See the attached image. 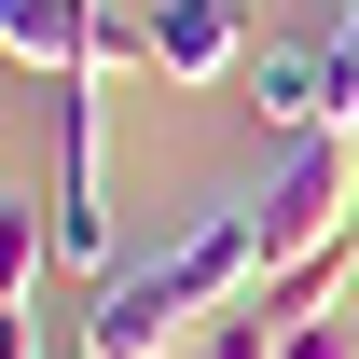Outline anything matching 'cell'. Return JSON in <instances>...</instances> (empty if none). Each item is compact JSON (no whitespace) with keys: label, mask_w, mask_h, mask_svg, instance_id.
<instances>
[{"label":"cell","mask_w":359,"mask_h":359,"mask_svg":"<svg viewBox=\"0 0 359 359\" xmlns=\"http://www.w3.org/2000/svg\"><path fill=\"white\" fill-rule=\"evenodd\" d=\"M249 111H263V138H332V111H346V83H332V42H249Z\"/></svg>","instance_id":"277c9868"},{"label":"cell","mask_w":359,"mask_h":359,"mask_svg":"<svg viewBox=\"0 0 359 359\" xmlns=\"http://www.w3.org/2000/svg\"><path fill=\"white\" fill-rule=\"evenodd\" d=\"M249 69V0H152V83L208 97Z\"/></svg>","instance_id":"3957f363"},{"label":"cell","mask_w":359,"mask_h":359,"mask_svg":"<svg viewBox=\"0 0 359 359\" xmlns=\"http://www.w3.org/2000/svg\"><path fill=\"white\" fill-rule=\"evenodd\" d=\"M249 235H263V263H304V249L359 235V166H346V138H276L263 194H249Z\"/></svg>","instance_id":"7a4b0ae2"},{"label":"cell","mask_w":359,"mask_h":359,"mask_svg":"<svg viewBox=\"0 0 359 359\" xmlns=\"http://www.w3.org/2000/svg\"><path fill=\"white\" fill-rule=\"evenodd\" d=\"M0 359H42V332H28V304H0Z\"/></svg>","instance_id":"9c48e42d"},{"label":"cell","mask_w":359,"mask_h":359,"mask_svg":"<svg viewBox=\"0 0 359 359\" xmlns=\"http://www.w3.org/2000/svg\"><path fill=\"white\" fill-rule=\"evenodd\" d=\"M276 359H359V318H304V332H276Z\"/></svg>","instance_id":"ba28073f"},{"label":"cell","mask_w":359,"mask_h":359,"mask_svg":"<svg viewBox=\"0 0 359 359\" xmlns=\"http://www.w3.org/2000/svg\"><path fill=\"white\" fill-rule=\"evenodd\" d=\"M346 318H359V304H346Z\"/></svg>","instance_id":"8fae6325"},{"label":"cell","mask_w":359,"mask_h":359,"mask_svg":"<svg viewBox=\"0 0 359 359\" xmlns=\"http://www.w3.org/2000/svg\"><path fill=\"white\" fill-rule=\"evenodd\" d=\"M249 290H263V235H249V208H194L152 263H125V276L83 290L69 359H180L222 304H249Z\"/></svg>","instance_id":"6da1fadb"},{"label":"cell","mask_w":359,"mask_h":359,"mask_svg":"<svg viewBox=\"0 0 359 359\" xmlns=\"http://www.w3.org/2000/svg\"><path fill=\"white\" fill-rule=\"evenodd\" d=\"M180 359H276V318H249V304H222L208 318V332H194V346Z\"/></svg>","instance_id":"52a82bcc"},{"label":"cell","mask_w":359,"mask_h":359,"mask_svg":"<svg viewBox=\"0 0 359 359\" xmlns=\"http://www.w3.org/2000/svg\"><path fill=\"white\" fill-rule=\"evenodd\" d=\"M332 138H346V166H359V97H346V125H332Z\"/></svg>","instance_id":"30bf717a"},{"label":"cell","mask_w":359,"mask_h":359,"mask_svg":"<svg viewBox=\"0 0 359 359\" xmlns=\"http://www.w3.org/2000/svg\"><path fill=\"white\" fill-rule=\"evenodd\" d=\"M0 55L42 69V83H83L97 69V0H0Z\"/></svg>","instance_id":"5b68a950"},{"label":"cell","mask_w":359,"mask_h":359,"mask_svg":"<svg viewBox=\"0 0 359 359\" xmlns=\"http://www.w3.org/2000/svg\"><path fill=\"white\" fill-rule=\"evenodd\" d=\"M346 304H359V235H332V249H304V263H263V290H249V318H276V332L346 318Z\"/></svg>","instance_id":"8992f818"}]
</instances>
